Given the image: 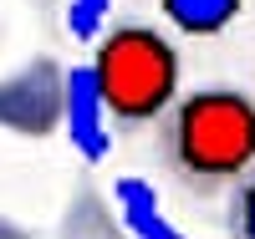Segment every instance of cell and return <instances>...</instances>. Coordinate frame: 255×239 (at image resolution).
<instances>
[{"label": "cell", "instance_id": "cell-1", "mask_svg": "<svg viewBox=\"0 0 255 239\" xmlns=\"http://www.w3.org/2000/svg\"><path fill=\"white\" fill-rule=\"evenodd\" d=\"M158 163L184 193H225L255 168V97L225 81L179 92L158 117Z\"/></svg>", "mask_w": 255, "mask_h": 239}, {"label": "cell", "instance_id": "cell-2", "mask_svg": "<svg viewBox=\"0 0 255 239\" xmlns=\"http://www.w3.org/2000/svg\"><path fill=\"white\" fill-rule=\"evenodd\" d=\"M97 81L108 92L113 122L118 127H158V117L179 97V46L163 31L143 26V20H123V26L97 36Z\"/></svg>", "mask_w": 255, "mask_h": 239}, {"label": "cell", "instance_id": "cell-3", "mask_svg": "<svg viewBox=\"0 0 255 239\" xmlns=\"http://www.w3.org/2000/svg\"><path fill=\"white\" fill-rule=\"evenodd\" d=\"M61 112H67V72L51 56H36L0 81V127L5 133L46 138L61 127Z\"/></svg>", "mask_w": 255, "mask_h": 239}, {"label": "cell", "instance_id": "cell-4", "mask_svg": "<svg viewBox=\"0 0 255 239\" xmlns=\"http://www.w3.org/2000/svg\"><path fill=\"white\" fill-rule=\"evenodd\" d=\"M113 107H108V92L97 81V67H72L67 72V112H61V133L72 138V148L87 163H102L113 148Z\"/></svg>", "mask_w": 255, "mask_h": 239}, {"label": "cell", "instance_id": "cell-5", "mask_svg": "<svg viewBox=\"0 0 255 239\" xmlns=\"http://www.w3.org/2000/svg\"><path fill=\"white\" fill-rule=\"evenodd\" d=\"M113 199H118V219L133 229L138 239H174L179 229L163 219V204H158V193L153 183H143V178H118L113 183Z\"/></svg>", "mask_w": 255, "mask_h": 239}, {"label": "cell", "instance_id": "cell-6", "mask_svg": "<svg viewBox=\"0 0 255 239\" xmlns=\"http://www.w3.org/2000/svg\"><path fill=\"white\" fill-rule=\"evenodd\" d=\"M245 0H158L163 20L174 26L179 36H220L235 26Z\"/></svg>", "mask_w": 255, "mask_h": 239}, {"label": "cell", "instance_id": "cell-7", "mask_svg": "<svg viewBox=\"0 0 255 239\" xmlns=\"http://www.w3.org/2000/svg\"><path fill=\"white\" fill-rule=\"evenodd\" d=\"M225 234L255 239V168L245 173V178L230 183V199H225Z\"/></svg>", "mask_w": 255, "mask_h": 239}, {"label": "cell", "instance_id": "cell-8", "mask_svg": "<svg viewBox=\"0 0 255 239\" xmlns=\"http://www.w3.org/2000/svg\"><path fill=\"white\" fill-rule=\"evenodd\" d=\"M108 10L113 0H67V31L77 41H97L108 31Z\"/></svg>", "mask_w": 255, "mask_h": 239}]
</instances>
